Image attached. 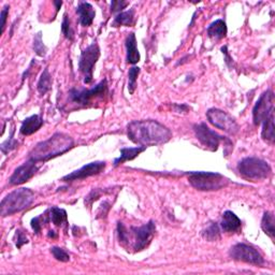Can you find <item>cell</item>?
<instances>
[{
  "label": "cell",
  "mask_w": 275,
  "mask_h": 275,
  "mask_svg": "<svg viewBox=\"0 0 275 275\" xmlns=\"http://www.w3.org/2000/svg\"><path fill=\"white\" fill-rule=\"evenodd\" d=\"M129 140L140 146L165 144L171 140L172 132L164 124L154 120L132 121L127 126Z\"/></svg>",
  "instance_id": "1"
},
{
  "label": "cell",
  "mask_w": 275,
  "mask_h": 275,
  "mask_svg": "<svg viewBox=\"0 0 275 275\" xmlns=\"http://www.w3.org/2000/svg\"><path fill=\"white\" fill-rule=\"evenodd\" d=\"M75 141L66 133L56 132L48 140L38 143L29 153V159L36 163H44L52 158L65 154L71 150Z\"/></svg>",
  "instance_id": "2"
},
{
  "label": "cell",
  "mask_w": 275,
  "mask_h": 275,
  "mask_svg": "<svg viewBox=\"0 0 275 275\" xmlns=\"http://www.w3.org/2000/svg\"><path fill=\"white\" fill-rule=\"evenodd\" d=\"M35 193L29 188H18L7 195L0 204V214L3 217L11 216L33 204Z\"/></svg>",
  "instance_id": "3"
},
{
  "label": "cell",
  "mask_w": 275,
  "mask_h": 275,
  "mask_svg": "<svg viewBox=\"0 0 275 275\" xmlns=\"http://www.w3.org/2000/svg\"><path fill=\"white\" fill-rule=\"evenodd\" d=\"M189 184L201 192H213L228 185V178L217 172H190L188 176Z\"/></svg>",
  "instance_id": "4"
},
{
  "label": "cell",
  "mask_w": 275,
  "mask_h": 275,
  "mask_svg": "<svg viewBox=\"0 0 275 275\" xmlns=\"http://www.w3.org/2000/svg\"><path fill=\"white\" fill-rule=\"evenodd\" d=\"M239 173L251 181H260L270 176L272 170L269 164L257 157H246L238 164Z\"/></svg>",
  "instance_id": "5"
},
{
  "label": "cell",
  "mask_w": 275,
  "mask_h": 275,
  "mask_svg": "<svg viewBox=\"0 0 275 275\" xmlns=\"http://www.w3.org/2000/svg\"><path fill=\"white\" fill-rule=\"evenodd\" d=\"M100 56V49L97 42H93L85 50H83L79 59V69L83 75L84 83L90 84L94 78V68Z\"/></svg>",
  "instance_id": "6"
},
{
  "label": "cell",
  "mask_w": 275,
  "mask_h": 275,
  "mask_svg": "<svg viewBox=\"0 0 275 275\" xmlns=\"http://www.w3.org/2000/svg\"><path fill=\"white\" fill-rule=\"evenodd\" d=\"M108 94V81L103 79L96 86L91 89H77L71 88L69 91L70 100L81 105H87L94 99L102 98Z\"/></svg>",
  "instance_id": "7"
},
{
  "label": "cell",
  "mask_w": 275,
  "mask_h": 275,
  "mask_svg": "<svg viewBox=\"0 0 275 275\" xmlns=\"http://www.w3.org/2000/svg\"><path fill=\"white\" fill-rule=\"evenodd\" d=\"M274 93L271 89L264 91L253 108V121L256 126L274 115Z\"/></svg>",
  "instance_id": "8"
},
{
  "label": "cell",
  "mask_w": 275,
  "mask_h": 275,
  "mask_svg": "<svg viewBox=\"0 0 275 275\" xmlns=\"http://www.w3.org/2000/svg\"><path fill=\"white\" fill-rule=\"evenodd\" d=\"M207 118L210 124H212L215 126L216 128L224 130L230 134H236L238 133L240 127L237 121L232 118L231 115H229L227 112L212 108L208 110L207 112Z\"/></svg>",
  "instance_id": "9"
},
{
  "label": "cell",
  "mask_w": 275,
  "mask_h": 275,
  "mask_svg": "<svg viewBox=\"0 0 275 275\" xmlns=\"http://www.w3.org/2000/svg\"><path fill=\"white\" fill-rule=\"evenodd\" d=\"M229 255L232 259L255 264V266H262L264 263L261 254L255 247L245 244V243H238L232 246L229 250Z\"/></svg>",
  "instance_id": "10"
},
{
  "label": "cell",
  "mask_w": 275,
  "mask_h": 275,
  "mask_svg": "<svg viewBox=\"0 0 275 275\" xmlns=\"http://www.w3.org/2000/svg\"><path fill=\"white\" fill-rule=\"evenodd\" d=\"M194 131L198 141L205 146L210 151H217L220 142L226 141L227 139L225 136L219 135L214 130L210 129L205 123H200L194 125Z\"/></svg>",
  "instance_id": "11"
},
{
  "label": "cell",
  "mask_w": 275,
  "mask_h": 275,
  "mask_svg": "<svg viewBox=\"0 0 275 275\" xmlns=\"http://www.w3.org/2000/svg\"><path fill=\"white\" fill-rule=\"evenodd\" d=\"M130 230L134 236L133 247L136 251H141L151 243V240L155 235L156 225L154 220H150L149 223L141 227H130Z\"/></svg>",
  "instance_id": "12"
},
{
  "label": "cell",
  "mask_w": 275,
  "mask_h": 275,
  "mask_svg": "<svg viewBox=\"0 0 275 275\" xmlns=\"http://www.w3.org/2000/svg\"><path fill=\"white\" fill-rule=\"evenodd\" d=\"M107 164L104 162H94L89 163L85 166H83L79 170H76L71 172L70 174H67L61 178L62 182H75V181H80V179H84L86 177L93 176V175H97L101 173Z\"/></svg>",
  "instance_id": "13"
},
{
  "label": "cell",
  "mask_w": 275,
  "mask_h": 275,
  "mask_svg": "<svg viewBox=\"0 0 275 275\" xmlns=\"http://www.w3.org/2000/svg\"><path fill=\"white\" fill-rule=\"evenodd\" d=\"M38 169L39 168L36 162L33 159H28L26 163L15 169L12 175L9 178V184L12 186H17L28 182L37 173Z\"/></svg>",
  "instance_id": "14"
},
{
  "label": "cell",
  "mask_w": 275,
  "mask_h": 275,
  "mask_svg": "<svg viewBox=\"0 0 275 275\" xmlns=\"http://www.w3.org/2000/svg\"><path fill=\"white\" fill-rule=\"evenodd\" d=\"M77 13L80 18V23L84 27H88L93 24L96 12L89 3L80 2L77 7Z\"/></svg>",
  "instance_id": "15"
},
{
  "label": "cell",
  "mask_w": 275,
  "mask_h": 275,
  "mask_svg": "<svg viewBox=\"0 0 275 275\" xmlns=\"http://www.w3.org/2000/svg\"><path fill=\"white\" fill-rule=\"evenodd\" d=\"M44 121L40 115H31L29 118L25 119L20 126L19 132L23 135H30L37 132L42 126H43Z\"/></svg>",
  "instance_id": "16"
},
{
  "label": "cell",
  "mask_w": 275,
  "mask_h": 275,
  "mask_svg": "<svg viewBox=\"0 0 275 275\" xmlns=\"http://www.w3.org/2000/svg\"><path fill=\"white\" fill-rule=\"evenodd\" d=\"M242 221L241 219L232 212V211H226L223 214L220 221V227L225 232H238L241 229Z\"/></svg>",
  "instance_id": "17"
},
{
  "label": "cell",
  "mask_w": 275,
  "mask_h": 275,
  "mask_svg": "<svg viewBox=\"0 0 275 275\" xmlns=\"http://www.w3.org/2000/svg\"><path fill=\"white\" fill-rule=\"evenodd\" d=\"M126 45V51H127V56L126 60L128 63L134 65V63L140 61V53L139 50L136 48V39L134 33H130L126 38L125 41Z\"/></svg>",
  "instance_id": "18"
},
{
  "label": "cell",
  "mask_w": 275,
  "mask_h": 275,
  "mask_svg": "<svg viewBox=\"0 0 275 275\" xmlns=\"http://www.w3.org/2000/svg\"><path fill=\"white\" fill-rule=\"evenodd\" d=\"M146 150L145 146H136V147H123L121 149V156L116 158L114 161V167H119L120 165L134 159L135 157L139 156L142 152Z\"/></svg>",
  "instance_id": "19"
},
{
  "label": "cell",
  "mask_w": 275,
  "mask_h": 275,
  "mask_svg": "<svg viewBox=\"0 0 275 275\" xmlns=\"http://www.w3.org/2000/svg\"><path fill=\"white\" fill-rule=\"evenodd\" d=\"M207 31H208V36L211 39L220 40V39H224L226 37L228 29H227V25L225 23V20L216 19L215 22H213L208 27Z\"/></svg>",
  "instance_id": "20"
},
{
  "label": "cell",
  "mask_w": 275,
  "mask_h": 275,
  "mask_svg": "<svg viewBox=\"0 0 275 275\" xmlns=\"http://www.w3.org/2000/svg\"><path fill=\"white\" fill-rule=\"evenodd\" d=\"M134 22V9H130L128 11L121 12L114 17L112 23L113 27H120V26H132Z\"/></svg>",
  "instance_id": "21"
},
{
  "label": "cell",
  "mask_w": 275,
  "mask_h": 275,
  "mask_svg": "<svg viewBox=\"0 0 275 275\" xmlns=\"http://www.w3.org/2000/svg\"><path fill=\"white\" fill-rule=\"evenodd\" d=\"M49 214H50V220L55 226L61 227L63 224H66V225L68 224L67 212L63 209L53 207L49 210Z\"/></svg>",
  "instance_id": "22"
},
{
  "label": "cell",
  "mask_w": 275,
  "mask_h": 275,
  "mask_svg": "<svg viewBox=\"0 0 275 275\" xmlns=\"http://www.w3.org/2000/svg\"><path fill=\"white\" fill-rule=\"evenodd\" d=\"M52 84H53L52 76H51L49 69L45 68L43 70V72H42V75H41V77L38 81V84H37V89H38L39 94L43 96V95H45L48 91H50L52 88Z\"/></svg>",
  "instance_id": "23"
},
{
  "label": "cell",
  "mask_w": 275,
  "mask_h": 275,
  "mask_svg": "<svg viewBox=\"0 0 275 275\" xmlns=\"http://www.w3.org/2000/svg\"><path fill=\"white\" fill-rule=\"evenodd\" d=\"M261 229L264 231V234L269 236L272 240L275 237V231H274V214L272 212H267L263 213L262 219H261Z\"/></svg>",
  "instance_id": "24"
},
{
  "label": "cell",
  "mask_w": 275,
  "mask_h": 275,
  "mask_svg": "<svg viewBox=\"0 0 275 275\" xmlns=\"http://www.w3.org/2000/svg\"><path fill=\"white\" fill-rule=\"evenodd\" d=\"M261 136L264 141L267 142H274L275 135H274V115L269 118L268 120L262 123V131Z\"/></svg>",
  "instance_id": "25"
},
{
  "label": "cell",
  "mask_w": 275,
  "mask_h": 275,
  "mask_svg": "<svg viewBox=\"0 0 275 275\" xmlns=\"http://www.w3.org/2000/svg\"><path fill=\"white\" fill-rule=\"evenodd\" d=\"M201 236L209 242H215L220 238V230L217 223H211L202 232Z\"/></svg>",
  "instance_id": "26"
},
{
  "label": "cell",
  "mask_w": 275,
  "mask_h": 275,
  "mask_svg": "<svg viewBox=\"0 0 275 275\" xmlns=\"http://www.w3.org/2000/svg\"><path fill=\"white\" fill-rule=\"evenodd\" d=\"M33 48H34V51H35V53L38 56L44 57L47 55L48 49L43 43V40H42V33H41V31H39V33L35 36Z\"/></svg>",
  "instance_id": "27"
},
{
  "label": "cell",
  "mask_w": 275,
  "mask_h": 275,
  "mask_svg": "<svg viewBox=\"0 0 275 275\" xmlns=\"http://www.w3.org/2000/svg\"><path fill=\"white\" fill-rule=\"evenodd\" d=\"M14 129L11 130V134H10L9 139H7L2 145H0V149H2V152L4 154H8L9 152H11L15 150L18 146V141L14 139Z\"/></svg>",
  "instance_id": "28"
},
{
  "label": "cell",
  "mask_w": 275,
  "mask_h": 275,
  "mask_svg": "<svg viewBox=\"0 0 275 275\" xmlns=\"http://www.w3.org/2000/svg\"><path fill=\"white\" fill-rule=\"evenodd\" d=\"M61 33L63 36H65L66 39H68L70 41H72L73 38H75V31H73V29L71 27L70 19H69L67 14H63V19H62V23H61Z\"/></svg>",
  "instance_id": "29"
},
{
  "label": "cell",
  "mask_w": 275,
  "mask_h": 275,
  "mask_svg": "<svg viewBox=\"0 0 275 275\" xmlns=\"http://www.w3.org/2000/svg\"><path fill=\"white\" fill-rule=\"evenodd\" d=\"M140 68L139 67H132L129 69L128 72V90L129 94H133L136 87V79L138 76L140 75Z\"/></svg>",
  "instance_id": "30"
},
{
  "label": "cell",
  "mask_w": 275,
  "mask_h": 275,
  "mask_svg": "<svg viewBox=\"0 0 275 275\" xmlns=\"http://www.w3.org/2000/svg\"><path fill=\"white\" fill-rule=\"evenodd\" d=\"M51 253L53 254L54 258L60 262H68L70 260V255L63 248L54 246L51 248Z\"/></svg>",
  "instance_id": "31"
},
{
  "label": "cell",
  "mask_w": 275,
  "mask_h": 275,
  "mask_svg": "<svg viewBox=\"0 0 275 275\" xmlns=\"http://www.w3.org/2000/svg\"><path fill=\"white\" fill-rule=\"evenodd\" d=\"M118 235L119 240L122 244H126L128 243V232H127V228L123 223H118Z\"/></svg>",
  "instance_id": "32"
},
{
  "label": "cell",
  "mask_w": 275,
  "mask_h": 275,
  "mask_svg": "<svg viewBox=\"0 0 275 275\" xmlns=\"http://www.w3.org/2000/svg\"><path fill=\"white\" fill-rule=\"evenodd\" d=\"M128 5L129 4L127 2H118V0H114V2L111 3V12L112 13H121Z\"/></svg>",
  "instance_id": "33"
},
{
  "label": "cell",
  "mask_w": 275,
  "mask_h": 275,
  "mask_svg": "<svg viewBox=\"0 0 275 275\" xmlns=\"http://www.w3.org/2000/svg\"><path fill=\"white\" fill-rule=\"evenodd\" d=\"M16 237H17V240H16L15 244H16L17 248H20L23 245L27 244V243L29 242L24 232L20 231V230H16Z\"/></svg>",
  "instance_id": "34"
},
{
  "label": "cell",
  "mask_w": 275,
  "mask_h": 275,
  "mask_svg": "<svg viewBox=\"0 0 275 275\" xmlns=\"http://www.w3.org/2000/svg\"><path fill=\"white\" fill-rule=\"evenodd\" d=\"M9 6H6L3 10H2V33L5 31L6 28V24H7V16L9 14Z\"/></svg>",
  "instance_id": "35"
},
{
  "label": "cell",
  "mask_w": 275,
  "mask_h": 275,
  "mask_svg": "<svg viewBox=\"0 0 275 275\" xmlns=\"http://www.w3.org/2000/svg\"><path fill=\"white\" fill-rule=\"evenodd\" d=\"M173 108H174V111L177 112V113H187L190 108L188 107L187 104H177V103H174L173 104Z\"/></svg>",
  "instance_id": "36"
},
{
  "label": "cell",
  "mask_w": 275,
  "mask_h": 275,
  "mask_svg": "<svg viewBox=\"0 0 275 275\" xmlns=\"http://www.w3.org/2000/svg\"><path fill=\"white\" fill-rule=\"evenodd\" d=\"M49 237H50V238H53V239H54V238H56V237H57V235H55V231L51 230V231H49Z\"/></svg>",
  "instance_id": "37"
},
{
  "label": "cell",
  "mask_w": 275,
  "mask_h": 275,
  "mask_svg": "<svg viewBox=\"0 0 275 275\" xmlns=\"http://www.w3.org/2000/svg\"><path fill=\"white\" fill-rule=\"evenodd\" d=\"M54 5H56L57 6V11H58V10H59V6H61L62 5V3L61 2H54Z\"/></svg>",
  "instance_id": "38"
}]
</instances>
